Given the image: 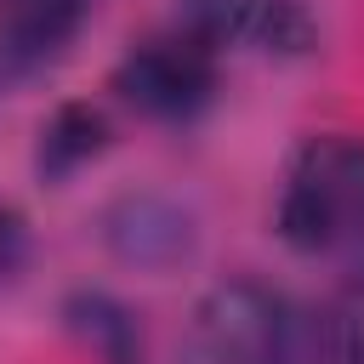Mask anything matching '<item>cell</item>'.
Listing matches in <instances>:
<instances>
[{"label": "cell", "mask_w": 364, "mask_h": 364, "mask_svg": "<svg viewBox=\"0 0 364 364\" xmlns=\"http://www.w3.org/2000/svg\"><path fill=\"white\" fill-rule=\"evenodd\" d=\"M80 11H85V0H11L6 6V51L17 63L51 57L74 34Z\"/></svg>", "instance_id": "5"}, {"label": "cell", "mask_w": 364, "mask_h": 364, "mask_svg": "<svg viewBox=\"0 0 364 364\" xmlns=\"http://www.w3.org/2000/svg\"><path fill=\"white\" fill-rule=\"evenodd\" d=\"M273 228L290 250H336L364 239V136H307L284 171Z\"/></svg>", "instance_id": "1"}, {"label": "cell", "mask_w": 364, "mask_h": 364, "mask_svg": "<svg viewBox=\"0 0 364 364\" xmlns=\"http://www.w3.org/2000/svg\"><path fill=\"white\" fill-rule=\"evenodd\" d=\"M23 216L11 210V205H0V284L17 273V262H23Z\"/></svg>", "instance_id": "7"}, {"label": "cell", "mask_w": 364, "mask_h": 364, "mask_svg": "<svg viewBox=\"0 0 364 364\" xmlns=\"http://www.w3.org/2000/svg\"><path fill=\"white\" fill-rule=\"evenodd\" d=\"M102 142H108L102 114L85 108V102H68V108H57V114L46 119V131H40V171H46V176H68V171L85 165Z\"/></svg>", "instance_id": "6"}, {"label": "cell", "mask_w": 364, "mask_h": 364, "mask_svg": "<svg viewBox=\"0 0 364 364\" xmlns=\"http://www.w3.org/2000/svg\"><path fill=\"white\" fill-rule=\"evenodd\" d=\"M182 364H290V330L273 290L256 279L216 284L182 336Z\"/></svg>", "instance_id": "2"}, {"label": "cell", "mask_w": 364, "mask_h": 364, "mask_svg": "<svg viewBox=\"0 0 364 364\" xmlns=\"http://www.w3.org/2000/svg\"><path fill=\"white\" fill-rule=\"evenodd\" d=\"M114 91L148 119H188L216 91V40L205 28L154 34L119 57Z\"/></svg>", "instance_id": "3"}, {"label": "cell", "mask_w": 364, "mask_h": 364, "mask_svg": "<svg viewBox=\"0 0 364 364\" xmlns=\"http://www.w3.org/2000/svg\"><path fill=\"white\" fill-rule=\"evenodd\" d=\"M199 28L210 40H250L279 51H301L313 40V23L296 0H199Z\"/></svg>", "instance_id": "4"}]
</instances>
